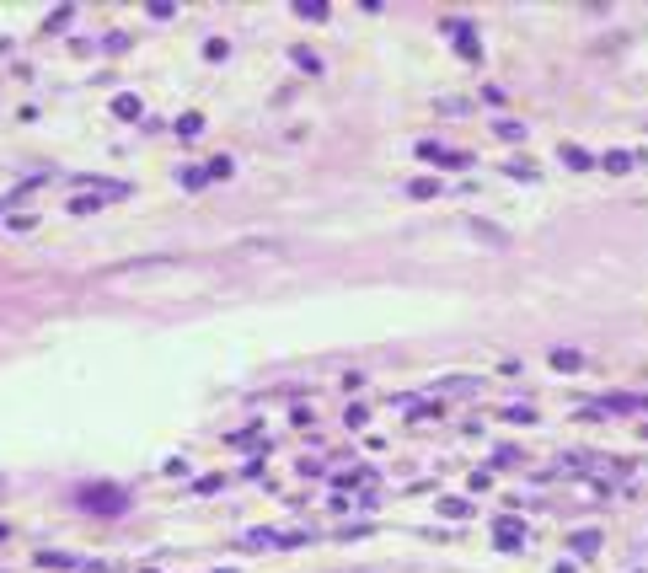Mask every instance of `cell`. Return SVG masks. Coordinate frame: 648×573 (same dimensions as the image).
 I'll return each instance as SVG.
<instances>
[{"mask_svg": "<svg viewBox=\"0 0 648 573\" xmlns=\"http://www.w3.org/2000/svg\"><path fill=\"white\" fill-rule=\"evenodd\" d=\"M632 166V156H627V150H611V156H605V171H627Z\"/></svg>", "mask_w": 648, "mask_h": 573, "instance_id": "cell-2", "label": "cell"}, {"mask_svg": "<svg viewBox=\"0 0 648 573\" xmlns=\"http://www.w3.org/2000/svg\"><path fill=\"white\" fill-rule=\"evenodd\" d=\"M113 113H118V118H140V102H134V97H118V102H113Z\"/></svg>", "mask_w": 648, "mask_h": 573, "instance_id": "cell-1", "label": "cell"}, {"mask_svg": "<svg viewBox=\"0 0 648 573\" xmlns=\"http://www.w3.org/2000/svg\"><path fill=\"white\" fill-rule=\"evenodd\" d=\"M204 177H230V161H225V156H215V161H209V171H204Z\"/></svg>", "mask_w": 648, "mask_h": 573, "instance_id": "cell-3", "label": "cell"}]
</instances>
